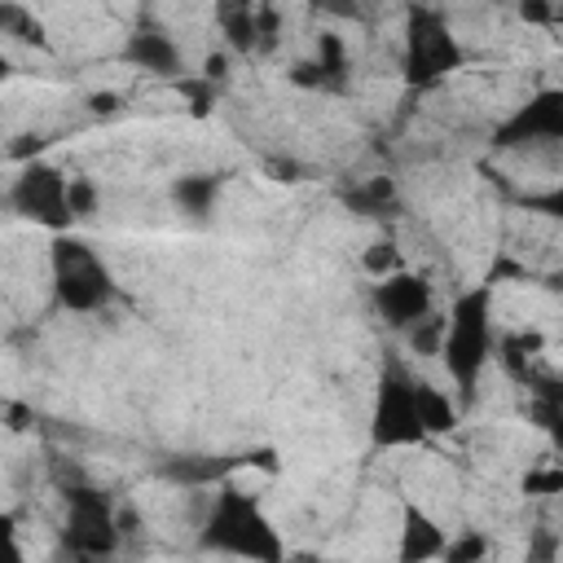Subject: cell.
<instances>
[{"label":"cell","instance_id":"7402d4cb","mask_svg":"<svg viewBox=\"0 0 563 563\" xmlns=\"http://www.w3.org/2000/svg\"><path fill=\"white\" fill-rule=\"evenodd\" d=\"M449 559H453V563H471V559H484V541H479V537H466V541H457V545L449 550Z\"/></svg>","mask_w":563,"mask_h":563},{"label":"cell","instance_id":"484cf974","mask_svg":"<svg viewBox=\"0 0 563 563\" xmlns=\"http://www.w3.org/2000/svg\"><path fill=\"white\" fill-rule=\"evenodd\" d=\"M224 75V57H207V79H220Z\"/></svg>","mask_w":563,"mask_h":563},{"label":"cell","instance_id":"5bb4252c","mask_svg":"<svg viewBox=\"0 0 563 563\" xmlns=\"http://www.w3.org/2000/svg\"><path fill=\"white\" fill-rule=\"evenodd\" d=\"M216 194H220V176H211V172L180 176V180L172 185V198H176L180 211H189V216H207L211 202H216Z\"/></svg>","mask_w":563,"mask_h":563},{"label":"cell","instance_id":"d6986e66","mask_svg":"<svg viewBox=\"0 0 563 563\" xmlns=\"http://www.w3.org/2000/svg\"><path fill=\"white\" fill-rule=\"evenodd\" d=\"M66 207H70L75 220H88L92 207H97V189H92V180H70V185H66Z\"/></svg>","mask_w":563,"mask_h":563},{"label":"cell","instance_id":"603a6c76","mask_svg":"<svg viewBox=\"0 0 563 563\" xmlns=\"http://www.w3.org/2000/svg\"><path fill=\"white\" fill-rule=\"evenodd\" d=\"M325 9H334V13H347V18H369L374 0H325Z\"/></svg>","mask_w":563,"mask_h":563},{"label":"cell","instance_id":"30bf717a","mask_svg":"<svg viewBox=\"0 0 563 563\" xmlns=\"http://www.w3.org/2000/svg\"><path fill=\"white\" fill-rule=\"evenodd\" d=\"M123 57H128L132 66H141V70H154V75H176V70H180V48H176L163 31H154V26H136V31L128 35Z\"/></svg>","mask_w":563,"mask_h":563},{"label":"cell","instance_id":"83f0119b","mask_svg":"<svg viewBox=\"0 0 563 563\" xmlns=\"http://www.w3.org/2000/svg\"><path fill=\"white\" fill-rule=\"evenodd\" d=\"M9 70H13V66H9V57L0 53V79H9Z\"/></svg>","mask_w":563,"mask_h":563},{"label":"cell","instance_id":"ac0fdd59","mask_svg":"<svg viewBox=\"0 0 563 563\" xmlns=\"http://www.w3.org/2000/svg\"><path fill=\"white\" fill-rule=\"evenodd\" d=\"M409 339H413V347L418 352H440V339H444V317H418L413 325H409Z\"/></svg>","mask_w":563,"mask_h":563},{"label":"cell","instance_id":"ffe728a7","mask_svg":"<svg viewBox=\"0 0 563 563\" xmlns=\"http://www.w3.org/2000/svg\"><path fill=\"white\" fill-rule=\"evenodd\" d=\"M396 264H400V255H396L391 242H374V246L365 251V268H369V273H383V277H387V273H396Z\"/></svg>","mask_w":563,"mask_h":563},{"label":"cell","instance_id":"cb8c5ba5","mask_svg":"<svg viewBox=\"0 0 563 563\" xmlns=\"http://www.w3.org/2000/svg\"><path fill=\"white\" fill-rule=\"evenodd\" d=\"M559 484H563V475H559V471H550V475H528V479H523V488H528V493H554Z\"/></svg>","mask_w":563,"mask_h":563},{"label":"cell","instance_id":"5b68a950","mask_svg":"<svg viewBox=\"0 0 563 563\" xmlns=\"http://www.w3.org/2000/svg\"><path fill=\"white\" fill-rule=\"evenodd\" d=\"M62 537L84 559L114 554V545H119V519H114L110 497L97 493V488H88V484L66 488V532Z\"/></svg>","mask_w":563,"mask_h":563},{"label":"cell","instance_id":"4fadbf2b","mask_svg":"<svg viewBox=\"0 0 563 563\" xmlns=\"http://www.w3.org/2000/svg\"><path fill=\"white\" fill-rule=\"evenodd\" d=\"M233 466H238L233 457H207V453H185V457H172V462L163 466V475H167V479H176V484H189V488H198V484L224 479V475H229Z\"/></svg>","mask_w":563,"mask_h":563},{"label":"cell","instance_id":"277c9868","mask_svg":"<svg viewBox=\"0 0 563 563\" xmlns=\"http://www.w3.org/2000/svg\"><path fill=\"white\" fill-rule=\"evenodd\" d=\"M462 66V48L449 35L444 18L413 4L409 9V26H405V79L409 84H435L440 75Z\"/></svg>","mask_w":563,"mask_h":563},{"label":"cell","instance_id":"d4e9b609","mask_svg":"<svg viewBox=\"0 0 563 563\" xmlns=\"http://www.w3.org/2000/svg\"><path fill=\"white\" fill-rule=\"evenodd\" d=\"M519 13H523L528 22H550V0H523Z\"/></svg>","mask_w":563,"mask_h":563},{"label":"cell","instance_id":"9c48e42d","mask_svg":"<svg viewBox=\"0 0 563 563\" xmlns=\"http://www.w3.org/2000/svg\"><path fill=\"white\" fill-rule=\"evenodd\" d=\"M374 303H378V312H383V321H387V325L409 330L418 317H427V312H431V290H427V282H422V277H413V273H391V277H383V282H378Z\"/></svg>","mask_w":563,"mask_h":563},{"label":"cell","instance_id":"e0dca14e","mask_svg":"<svg viewBox=\"0 0 563 563\" xmlns=\"http://www.w3.org/2000/svg\"><path fill=\"white\" fill-rule=\"evenodd\" d=\"M391 198H396L391 180H387V176H374L369 185H361V189L347 194V207H356V211H365V216H383V211L391 207Z\"/></svg>","mask_w":563,"mask_h":563},{"label":"cell","instance_id":"8fae6325","mask_svg":"<svg viewBox=\"0 0 563 563\" xmlns=\"http://www.w3.org/2000/svg\"><path fill=\"white\" fill-rule=\"evenodd\" d=\"M343 70H347V62H343V44H339V35H321L317 40V62H303V66H295V84H312V88H339L343 84Z\"/></svg>","mask_w":563,"mask_h":563},{"label":"cell","instance_id":"44dd1931","mask_svg":"<svg viewBox=\"0 0 563 563\" xmlns=\"http://www.w3.org/2000/svg\"><path fill=\"white\" fill-rule=\"evenodd\" d=\"M18 559H22V550L13 541V519L0 515V563H18Z\"/></svg>","mask_w":563,"mask_h":563},{"label":"cell","instance_id":"6da1fadb","mask_svg":"<svg viewBox=\"0 0 563 563\" xmlns=\"http://www.w3.org/2000/svg\"><path fill=\"white\" fill-rule=\"evenodd\" d=\"M202 545L220 550V554H238V559H264V563L282 559V541H277L273 523L264 519V510L229 484L216 493L211 519L202 528Z\"/></svg>","mask_w":563,"mask_h":563},{"label":"cell","instance_id":"52a82bcc","mask_svg":"<svg viewBox=\"0 0 563 563\" xmlns=\"http://www.w3.org/2000/svg\"><path fill=\"white\" fill-rule=\"evenodd\" d=\"M13 207L26 216V220H35V224H44V229H53V233H62V229H70L75 224V216H70V207H66V176L57 172V167H48V163H31L22 176H18V185H13Z\"/></svg>","mask_w":563,"mask_h":563},{"label":"cell","instance_id":"4316f807","mask_svg":"<svg viewBox=\"0 0 563 563\" xmlns=\"http://www.w3.org/2000/svg\"><path fill=\"white\" fill-rule=\"evenodd\" d=\"M92 110H114V97H110V92H106V97L97 92V97H92Z\"/></svg>","mask_w":563,"mask_h":563},{"label":"cell","instance_id":"ba28073f","mask_svg":"<svg viewBox=\"0 0 563 563\" xmlns=\"http://www.w3.org/2000/svg\"><path fill=\"white\" fill-rule=\"evenodd\" d=\"M563 136V92H537L523 110H515L501 128H497V141L501 150H515V145H532V141H559Z\"/></svg>","mask_w":563,"mask_h":563},{"label":"cell","instance_id":"9a60e30c","mask_svg":"<svg viewBox=\"0 0 563 563\" xmlns=\"http://www.w3.org/2000/svg\"><path fill=\"white\" fill-rule=\"evenodd\" d=\"M0 35H9V40H18V44H40V48L48 44L40 18L26 13L18 0H0Z\"/></svg>","mask_w":563,"mask_h":563},{"label":"cell","instance_id":"8992f818","mask_svg":"<svg viewBox=\"0 0 563 563\" xmlns=\"http://www.w3.org/2000/svg\"><path fill=\"white\" fill-rule=\"evenodd\" d=\"M422 418H418V400H413V378L391 361L378 378V396H374V444L396 449V444H418Z\"/></svg>","mask_w":563,"mask_h":563},{"label":"cell","instance_id":"2e32d148","mask_svg":"<svg viewBox=\"0 0 563 563\" xmlns=\"http://www.w3.org/2000/svg\"><path fill=\"white\" fill-rule=\"evenodd\" d=\"M413 400H418V418H422V431H427V435H431V431H449V427H453V405H449L435 387L413 383Z\"/></svg>","mask_w":563,"mask_h":563},{"label":"cell","instance_id":"7c38bea8","mask_svg":"<svg viewBox=\"0 0 563 563\" xmlns=\"http://www.w3.org/2000/svg\"><path fill=\"white\" fill-rule=\"evenodd\" d=\"M444 550V537L435 528L431 515H422L418 506H405V537H400V559L418 563V559H435Z\"/></svg>","mask_w":563,"mask_h":563},{"label":"cell","instance_id":"7a4b0ae2","mask_svg":"<svg viewBox=\"0 0 563 563\" xmlns=\"http://www.w3.org/2000/svg\"><path fill=\"white\" fill-rule=\"evenodd\" d=\"M444 365L453 374V383L471 396L484 361H488V286L462 295L453 303V312L444 317V339H440Z\"/></svg>","mask_w":563,"mask_h":563},{"label":"cell","instance_id":"3957f363","mask_svg":"<svg viewBox=\"0 0 563 563\" xmlns=\"http://www.w3.org/2000/svg\"><path fill=\"white\" fill-rule=\"evenodd\" d=\"M53 290L62 299V308L70 312H92L110 299L114 282L106 273V264L97 260V251L79 238H57L53 242Z\"/></svg>","mask_w":563,"mask_h":563}]
</instances>
